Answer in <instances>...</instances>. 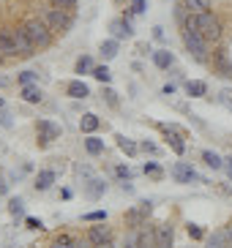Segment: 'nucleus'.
Segmentation results:
<instances>
[{
	"label": "nucleus",
	"mask_w": 232,
	"mask_h": 248,
	"mask_svg": "<svg viewBox=\"0 0 232 248\" xmlns=\"http://www.w3.org/2000/svg\"><path fill=\"white\" fill-rule=\"evenodd\" d=\"M55 8H66V11H74V6H77V0H50Z\"/></svg>",
	"instance_id": "nucleus-32"
},
{
	"label": "nucleus",
	"mask_w": 232,
	"mask_h": 248,
	"mask_svg": "<svg viewBox=\"0 0 232 248\" xmlns=\"http://www.w3.org/2000/svg\"><path fill=\"white\" fill-rule=\"evenodd\" d=\"M87 243H93V246H104V243H109V226H90V232H87Z\"/></svg>",
	"instance_id": "nucleus-12"
},
{
	"label": "nucleus",
	"mask_w": 232,
	"mask_h": 248,
	"mask_svg": "<svg viewBox=\"0 0 232 248\" xmlns=\"http://www.w3.org/2000/svg\"><path fill=\"white\" fill-rule=\"evenodd\" d=\"M109 30H112V36H115V38H131L129 19H117V22H112V25H109Z\"/></svg>",
	"instance_id": "nucleus-13"
},
{
	"label": "nucleus",
	"mask_w": 232,
	"mask_h": 248,
	"mask_svg": "<svg viewBox=\"0 0 232 248\" xmlns=\"http://www.w3.org/2000/svg\"><path fill=\"white\" fill-rule=\"evenodd\" d=\"M202 161H205L211 169H221V167H224V158H218L213 150H205V153H202Z\"/></svg>",
	"instance_id": "nucleus-25"
},
{
	"label": "nucleus",
	"mask_w": 232,
	"mask_h": 248,
	"mask_svg": "<svg viewBox=\"0 0 232 248\" xmlns=\"http://www.w3.org/2000/svg\"><path fill=\"white\" fill-rule=\"evenodd\" d=\"M117 175H120V177H126V180H131V169H126V167H117Z\"/></svg>",
	"instance_id": "nucleus-44"
},
{
	"label": "nucleus",
	"mask_w": 232,
	"mask_h": 248,
	"mask_svg": "<svg viewBox=\"0 0 232 248\" xmlns=\"http://www.w3.org/2000/svg\"><path fill=\"white\" fill-rule=\"evenodd\" d=\"M218 101H221L227 109L232 112V90H221V93H218Z\"/></svg>",
	"instance_id": "nucleus-34"
},
{
	"label": "nucleus",
	"mask_w": 232,
	"mask_h": 248,
	"mask_svg": "<svg viewBox=\"0 0 232 248\" xmlns=\"http://www.w3.org/2000/svg\"><path fill=\"white\" fill-rule=\"evenodd\" d=\"M90 68H93V60L87 58V55H85V58H80V60H77V74H87Z\"/></svg>",
	"instance_id": "nucleus-30"
},
{
	"label": "nucleus",
	"mask_w": 232,
	"mask_h": 248,
	"mask_svg": "<svg viewBox=\"0 0 232 248\" xmlns=\"http://www.w3.org/2000/svg\"><path fill=\"white\" fill-rule=\"evenodd\" d=\"M25 33L30 36V41L36 44V49H44V46H50L52 44V33L50 25L44 22L41 16H36V19H30V22H25Z\"/></svg>",
	"instance_id": "nucleus-2"
},
{
	"label": "nucleus",
	"mask_w": 232,
	"mask_h": 248,
	"mask_svg": "<svg viewBox=\"0 0 232 248\" xmlns=\"http://www.w3.org/2000/svg\"><path fill=\"white\" fill-rule=\"evenodd\" d=\"M55 183V172L52 169H44V172H38V177H36V188L38 191H47Z\"/></svg>",
	"instance_id": "nucleus-21"
},
{
	"label": "nucleus",
	"mask_w": 232,
	"mask_h": 248,
	"mask_svg": "<svg viewBox=\"0 0 232 248\" xmlns=\"http://www.w3.org/2000/svg\"><path fill=\"white\" fill-rule=\"evenodd\" d=\"M117 147H120L126 155H137L139 153V145L134 142V139H126L123 134H117Z\"/></svg>",
	"instance_id": "nucleus-17"
},
{
	"label": "nucleus",
	"mask_w": 232,
	"mask_h": 248,
	"mask_svg": "<svg viewBox=\"0 0 232 248\" xmlns=\"http://www.w3.org/2000/svg\"><path fill=\"white\" fill-rule=\"evenodd\" d=\"M145 11V0H131V14H142Z\"/></svg>",
	"instance_id": "nucleus-41"
},
{
	"label": "nucleus",
	"mask_w": 232,
	"mask_h": 248,
	"mask_svg": "<svg viewBox=\"0 0 232 248\" xmlns=\"http://www.w3.org/2000/svg\"><path fill=\"white\" fill-rule=\"evenodd\" d=\"M68 95L71 98H87L90 90H87V85L82 79H74V82H68Z\"/></svg>",
	"instance_id": "nucleus-15"
},
{
	"label": "nucleus",
	"mask_w": 232,
	"mask_h": 248,
	"mask_svg": "<svg viewBox=\"0 0 232 248\" xmlns=\"http://www.w3.org/2000/svg\"><path fill=\"white\" fill-rule=\"evenodd\" d=\"M153 36H156V38H164V28H153Z\"/></svg>",
	"instance_id": "nucleus-47"
},
{
	"label": "nucleus",
	"mask_w": 232,
	"mask_h": 248,
	"mask_svg": "<svg viewBox=\"0 0 232 248\" xmlns=\"http://www.w3.org/2000/svg\"><path fill=\"white\" fill-rule=\"evenodd\" d=\"M150 210H153V204L150 202H142L139 207H134V210H129V216H126V221H129V226H142L148 221V216H150Z\"/></svg>",
	"instance_id": "nucleus-6"
},
{
	"label": "nucleus",
	"mask_w": 232,
	"mask_h": 248,
	"mask_svg": "<svg viewBox=\"0 0 232 248\" xmlns=\"http://www.w3.org/2000/svg\"><path fill=\"white\" fill-rule=\"evenodd\" d=\"M52 248H74V240L68 237V234H60L58 240L52 243Z\"/></svg>",
	"instance_id": "nucleus-31"
},
{
	"label": "nucleus",
	"mask_w": 232,
	"mask_h": 248,
	"mask_svg": "<svg viewBox=\"0 0 232 248\" xmlns=\"http://www.w3.org/2000/svg\"><path fill=\"white\" fill-rule=\"evenodd\" d=\"M208 248H232V243H230V234H227V229H218V232L213 234L211 240H208Z\"/></svg>",
	"instance_id": "nucleus-14"
},
{
	"label": "nucleus",
	"mask_w": 232,
	"mask_h": 248,
	"mask_svg": "<svg viewBox=\"0 0 232 248\" xmlns=\"http://www.w3.org/2000/svg\"><path fill=\"white\" fill-rule=\"evenodd\" d=\"M0 60H3V52H0Z\"/></svg>",
	"instance_id": "nucleus-51"
},
{
	"label": "nucleus",
	"mask_w": 232,
	"mask_h": 248,
	"mask_svg": "<svg viewBox=\"0 0 232 248\" xmlns=\"http://www.w3.org/2000/svg\"><path fill=\"white\" fill-rule=\"evenodd\" d=\"M183 44H186V49L194 60H199V63L208 60V38L199 30H183Z\"/></svg>",
	"instance_id": "nucleus-3"
},
{
	"label": "nucleus",
	"mask_w": 232,
	"mask_h": 248,
	"mask_svg": "<svg viewBox=\"0 0 232 248\" xmlns=\"http://www.w3.org/2000/svg\"><path fill=\"white\" fill-rule=\"evenodd\" d=\"M175 229L172 224H159L156 226V248H172Z\"/></svg>",
	"instance_id": "nucleus-8"
},
{
	"label": "nucleus",
	"mask_w": 232,
	"mask_h": 248,
	"mask_svg": "<svg viewBox=\"0 0 232 248\" xmlns=\"http://www.w3.org/2000/svg\"><path fill=\"white\" fill-rule=\"evenodd\" d=\"M139 248H156V232H139Z\"/></svg>",
	"instance_id": "nucleus-28"
},
{
	"label": "nucleus",
	"mask_w": 232,
	"mask_h": 248,
	"mask_svg": "<svg viewBox=\"0 0 232 248\" xmlns=\"http://www.w3.org/2000/svg\"><path fill=\"white\" fill-rule=\"evenodd\" d=\"M172 52H169V49H156V52H153V63H156V66H159V68H169V66H172Z\"/></svg>",
	"instance_id": "nucleus-16"
},
{
	"label": "nucleus",
	"mask_w": 232,
	"mask_h": 248,
	"mask_svg": "<svg viewBox=\"0 0 232 248\" xmlns=\"http://www.w3.org/2000/svg\"><path fill=\"white\" fill-rule=\"evenodd\" d=\"M197 30H199L208 41H218V38H221V22H218L211 11L197 14Z\"/></svg>",
	"instance_id": "nucleus-4"
},
{
	"label": "nucleus",
	"mask_w": 232,
	"mask_h": 248,
	"mask_svg": "<svg viewBox=\"0 0 232 248\" xmlns=\"http://www.w3.org/2000/svg\"><path fill=\"white\" fill-rule=\"evenodd\" d=\"M189 234L194 237V240H202V237H205V229H202V226H197V224H189Z\"/></svg>",
	"instance_id": "nucleus-36"
},
{
	"label": "nucleus",
	"mask_w": 232,
	"mask_h": 248,
	"mask_svg": "<svg viewBox=\"0 0 232 248\" xmlns=\"http://www.w3.org/2000/svg\"><path fill=\"white\" fill-rule=\"evenodd\" d=\"M139 150H142V153H150V155L159 153V147L153 145V142H142V145H139Z\"/></svg>",
	"instance_id": "nucleus-42"
},
{
	"label": "nucleus",
	"mask_w": 232,
	"mask_h": 248,
	"mask_svg": "<svg viewBox=\"0 0 232 248\" xmlns=\"http://www.w3.org/2000/svg\"><path fill=\"white\" fill-rule=\"evenodd\" d=\"M0 109H3V98H0Z\"/></svg>",
	"instance_id": "nucleus-50"
},
{
	"label": "nucleus",
	"mask_w": 232,
	"mask_h": 248,
	"mask_svg": "<svg viewBox=\"0 0 232 248\" xmlns=\"http://www.w3.org/2000/svg\"><path fill=\"white\" fill-rule=\"evenodd\" d=\"M99 125H101V120H99L96 115H90V112H87V115H82V120H80V128L85 134H93Z\"/></svg>",
	"instance_id": "nucleus-18"
},
{
	"label": "nucleus",
	"mask_w": 232,
	"mask_h": 248,
	"mask_svg": "<svg viewBox=\"0 0 232 248\" xmlns=\"http://www.w3.org/2000/svg\"><path fill=\"white\" fill-rule=\"evenodd\" d=\"M38 139H41L44 145H50V142H55V139L60 137V125H55L52 120H38Z\"/></svg>",
	"instance_id": "nucleus-7"
},
{
	"label": "nucleus",
	"mask_w": 232,
	"mask_h": 248,
	"mask_svg": "<svg viewBox=\"0 0 232 248\" xmlns=\"http://www.w3.org/2000/svg\"><path fill=\"white\" fill-rule=\"evenodd\" d=\"M85 221H93V224H96V221H107V213H104V210H93V213H87V216H85Z\"/></svg>",
	"instance_id": "nucleus-38"
},
{
	"label": "nucleus",
	"mask_w": 232,
	"mask_h": 248,
	"mask_svg": "<svg viewBox=\"0 0 232 248\" xmlns=\"http://www.w3.org/2000/svg\"><path fill=\"white\" fill-rule=\"evenodd\" d=\"M0 52H3V58H17L19 55L14 44V36H11V28L0 30Z\"/></svg>",
	"instance_id": "nucleus-9"
},
{
	"label": "nucleus",
	"mask_w": 232,
	"mask_h": 248,
	"mask_svg": "<svg viewBox=\"0 0 232 248\" xmlns=\"http://www.w3.org/2000/svg\"><path fill=\"white\" fill-rule=\"evenodd\" d=\"M123 248H139V232H131L129 237H126V246Z\"/></svg>",
	"instance_id": "nucleus-39"
},
{
	"label": "nucleus",
	"mask_w": 232,
	"mask_h": 248,
	"mask_svg": "<svg viewBox=\"0 0 232 248\" xmlns=\"http://www.w3.org/2000/svg\"><path fill=\"white\" fill-rule=\"evenodd\" d=\"M99 52L104 55V60H112L117 55V38H109V41H104L101 46H99Z\"/></svg>",
	"instance_id": "nucleus-24"
},
{
	"label": "nucleus",
	"mask_w": 232,
	"mask_h": 248,
	"mask_svg": "<svg viewBox=\"0 0 232 248\" xmlns=\"http://www.w3.org/2000/svg\"><path fill=\"white\" fill-rule=\"evenodd\" d=\"M186 93H189L191 98H202V95L208 93V85H205V82H199V79L186 82Z\"/></svg>",
	"instance_id": "nucleus-19"
},
{
	"label": "nucleus",
	"mask_w": 232,
	"mask_h": 248,
	"mask_svg": "<svg viewBox=\"0 0 232 248\" xmlns=\"http://www.w3.org/2000/svg\"><path fill=\"white\" fill-rule=\"evenodd\" d=\"M22 98H25L28 104H38L44 98V93L36 88V85H25V88H22Z\"/></svg>",
	"instance_id": "nucleus-20"
},
{
	"label": "nucleus",
	"mask_w": 232,
	"mask_h": 248,
	"mask_svg": "<svg viewBox=\"0 0 232 248\" xmlns=\"http://www.w3.org/2000/svg\"><path fill=\"white\" fill-rule=\"evenodd\" d=\"M25 224H28L30 229H41V221L38 218H25Z\"/></svg>",
	"instance_id": "nucleus-43"
},
{
	"label": "nucleus",
	"mask_w": 232,
	"mask_h": 248,
	"mask_svg": "<svg viewBox=\"0 0 232 248\" xmlns=\"http://www.w3.org/2000/svg\"><path fill=\"white\" fill-rule=\"evenodd\" d=\"M74 248H90L87 243H74Z\"/></svg>",
	"instance_id": "nucleus-48"
},
{
	"label": "nucleus",
	"mask_w": 232,
	"mask_h": 248,
	"mask_svg": "<svg viewBox=\"0 0 232 248\" xmlns=\"http://www.w3.org/2000/svg\"><path fill=\"white\" fill-rule=\"evenodd\" d=\"M11 36H14V44H17L19 58H30V55L36 52V44L30 41V36L25 33V28H11Z\"/></svg>",
	"instance_id": "nucleus-5"
},
{
	"label": "nucleus",
	"mask_w": 232,
	"mask_h": 248,
	"mask_svg": "<svg viewBox=\"0 0 232 248\" xmlns=\"http://www.w3.org/2000/svg\"><path fill=\"white\" fill-rule=\"evenodd\" d=\"M99 248H112V246H109V243H104V246H99Z\"/></svg>",
	"instance_id": "nucleus-49"
},
{
	"label": "nucleus",
	"mask_w": 232,
	"mask_h": 248,
	"mask_svg": "<svg viewBox=\"0 0 232 248\" xmlns=\"http://www.w3.org/2000/svg\"><path fill=\"white\" fill-rule=\"evenodd\" d=\"M172 177L178 183H191V180H197V172L186 164V161H178V164L172 167Z\"/></svg>",
	"instance_id": "nucleus-10"
},
{
	"label": "nucleus",
	"mask_w": 232,
	"mask_h": 248,
	"mask_svg": "<svg viewBox=\"0 0 232 248\" xmlns=\"http://www.w3.org/2000/svg\"><path fill=\"white\" fill-rule=\"evenodd\" d=\"M11 213H14V216H22V213H25V204H22V199H11Z\"/></svg>",
	"instance_id": "nucleus-40"
},
{
	"label": "nucleus",
	"mask_w": 232,
	"mask_h": 248,
	"mask_svg": "<svg viewBox=\"0 0 232 248\" xmlns=\"http://www.w3.org/2000/svg\"><path fill=\"white\" fill-rule=\"evenodd\" d=\"M85 150L90 155H99V153H104V142L99 137H93V134H87V139H85Z\"/></svg>",
	"instance_id": "nucleus-22"
},
{
	"label": "nucleus",
	"mask_w": 232,
	"mask_h": 248,
	"mask_svg": "<svg viewBox=\"0 0 232 248\" xmlns=\"http://www.w3.org/2000/svg\"><path fill=\"white\" fill-rule=\"evenodd\" d=\"M33 79H36V71H22L19 74V85L25 88V85H33Z\"/></svg>",
	"instance_id": "nucleus-35"
},
{
	"label": "nucleus",
	"mask_w": 232,
	"mask_h": 248,
	"mask_svg": "<svg viewBox=\"0 0 232 248\" xmlns=\"http://www.w3.org/2000/svg\"><path fill=\"white\" fill-rule=\"evenodd\" d=\"M181 3L189 8L191 14H202V11H208V8H211V0H181Z\"/></svg>",
	"instance_id": "nucleus-23"
},
{
	"label": "nucleus",
	"mask_w": 232,
	"mask_h": 248,
	"mask_svg": "<svg viewBox=\"0 0 232 248\" xmlns=\"http://www.w3.org/2000/svg\"><path fill=\"white\" fill-rule=\"evenodd\" d=\"M101 95H104V101H107L109 107H117V93H115V90L104 88V90H101Z\"/></svg>",
	"instance_id": "nucleus-33"
},
{
	"label": "nucleus",
	"mask_w": 232,
	"mask_h": 248,
	"mask_svg": "<svg viewBox=\"0 0 232 248\" xmlns=\"http://www.w3.org/2000/svg\"><path fill=\"white\" fill-rule=\"evenodd\" d=\"M104 191H107V183L104 180H99V177H93V180H90V186H87V194H90V197H101Z\"/></svg>",
	"instance_id": "nucleus-26"
},
{
	"label": "nucleus",
	"mask_w": 232,
	"mask_h": 248,
	"mask_svg": "<svg viewBox=\"0 0 232 248\" xmlns=\"http://www.w3.org/2000/svg\"><path fill=\"white\" fill-rule=\"evenodd\" d=\"M145 175H150V177H161L164 172H161L159 164H145Z\"/></svg>",
	"instance_id": "nucleus-37"
},
{
	"label": "nucleus",
	"mask_w": 232,
	"mask_h": 248,
	"mask_svg": "<svg viewBox=\"0 0 232 248\" xmlns=\"http://www.w3.org/2000/svg\"><path fill=\"white\" fill-rule=\"evenodd\" d=\"M216 66H218V71L224 74V77H232V66H230V60H227L224 52H218L216 55Z\"/></svg>",
	"instance_id": "nucleus-27"
},
{
	"label": "nucleus",
	"mask_w": 232,
	"mask_h": 248,
	"mask_svg": "<svg viewBox=\"0 0 232 248\" xmlns=\"http://www.w3.org/2000/svg\"><path fill=\"white\" fill-rule=\"evenodd\" d=\"M93 77H96L99 82H104V85H107L112 74H109V68H107V66H96V68H93Z\"/></svg>",
	"instance_id": "nucleus-29"
},
{
	"label": "nucleus",
	"mask_w": 232,
	"mask_h": 248,
	"mask_svg": "<svg viewBox=\"0 0 232 248\" xmlns=\"http://www.w3.org/2000/svg\"><path fill=\"white\" fill-rule=\"evenodd\" d=\"M224 169H227V175H230V180H232V158H224Z\"/></svg>",
	"instance_id": "nucleus-45"
},
{
	"label": "nucleus",
	"mask_w": 232,
	"mask_h": 248,
	"mask_svg": "<svg viewBox=\"0 0 232 248\" xmlns=\"http://www.w3.org/2000/svg\"><path fill=\"white\" fill-rule=\"evenodd\" d=\"M38 16H41L44 22L50 25L52 33H66V30H68V28L74 25L71 11H66V8H55V6L41 8V11H38Z\"/></svg>",
	"instance_id": "nucleus-1"
},
{
	"label": "nucleus",
	"mask_w": 232,
	"mask_h": 248,
	"mask_svg": "<svg viewBox=\"0 0 232 248\" xmlns=\"http://www.w3.org/2000/svg\"><path fill=\"white\" fill-rule=\"evenodd\" d=\"M175 93V85L169 82V85H164V95H172Z\"/></svg>",
	"instance_id": "nucleus-46"
},
{
	"label": "nucleus",
	"mask_w": 232,
	"mask_h": 248,
	"mask_svg": "<svg viewBox=\"0 0 232 248\" xmlns=\"http://www.w3.org/2000/svg\"><path fill=\"white\" fill-rule=\"evenodd\" d=\"M164 128V134H167V142H169V147H172L178 155H183L186 153V142H183V137L178 134V128H169V125H161Z\"/></svg>",
	"instance_id": "nucleus-11"
}]
</instances>
